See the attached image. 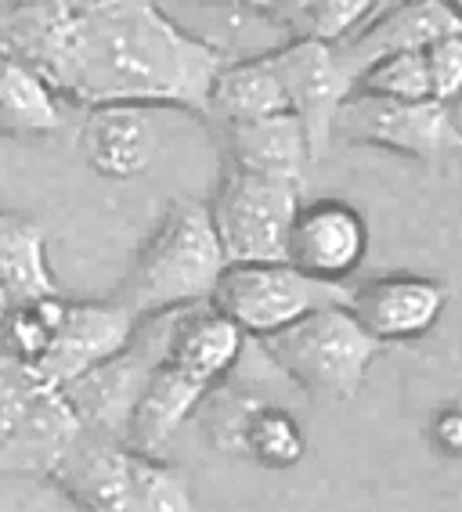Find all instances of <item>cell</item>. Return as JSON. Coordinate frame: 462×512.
I'll return each instance as SVG.
<instances>
[{
	"mask_svg": "<svg viewBox=\"0 0 462 512\" xmlns=\"http://www.w3.org/2000/svg\"><path fill=\"white\" fill-rule=\"evenodd\" d=\"M4 47L87 112L130 105L206 119L213 80L228 62L156 0H37L15 15Z\"/></svg>",
	"mask_w": 462,
	"mask_h": 512,
	"instance_id": "6da1fadb",
	"label": "cell"
},
{
	"mask_svg": "<svg viewBox=\"0 0 462 512\" xmlns=\"http://www.w3.org/2000/svg\"><path fill=\"white\" fill-rule=\"evenodd\" d=\"M224 249L199 199H174L134 253L127 278L116 285V300L134 321L163 318L195 303H210L221 282Z\"/></svg>",
	"mask_w": 462,
	"mask_h": 512,
	"instance_id": "7a4b0ae2",
	"label": "cell"
},
{
	"mask_svg": "<svg viewBox=\"0 0 462 512\" xmlns=\"http://www.w3.org/2000/svg\"><path fill=\"white\" fill-rule=\"evenodd\" d=\"M264 357L304 394L322 401H351L365 386L379 343L361 329L351 307H325L260 343Z\"/></svg>",
	"mask_w": 462,
	"mask_h": 512,
	"instance_id": "3957f363",
	"label": "cell"
},
{
	"mask_svg": "<svg viewBox=\"0 0 462 512\" xmlns=\"http://www.w3.org/2000/svg\"><path fill=\"white\" fill-rule=\"evenodd\" d=\"M351 289L296 271L286 260L275 264H228L213 289L210 307L221 311L246 339H264L286 332L289 325L318 314L325 307H347Z\"/></svg>",
	"mask_w": 462,
	"mask_h": 512,
	"instance_id": "277c9868",
	"label": "cell"
},
{
	"mask_svg": "<svg viewBox=\"0 0 462 512\" xmlns=\"http://www.w3.org/2000/svg\"><path fill=\"white\" fill-rule=\"evenodd\" d=\"M296 184L271 181V177L246 174L224 166L221 184L206 202L210 224L224 249L228 264H275L286 260V238L300 210Z\"/></svg>",
	"mask_w": 462,
	"mask_h": 512,
	"instance_id": "5b68a950",
	"label": "cell"
},
{
	"mask_svg": "<svg viewBox=\"0 0 462 512\" xmlns=\"http://www.w3.org/2000/svg\"><path fill=\"white\" fill-rule=\"evenodd\" d=\"M333 138L387 148L423 166H434L444 156L462 152V127L455 123L452 105H441L434 98L387 101L354 91L336 116Z\"/></svg>",
	"mask_w": 462,
	"mask_h": 512,
	"instance_id": "8992f818",
	"label": "cell"
},
{
	"mask_svg": "<svg viewBox=\"0 0 462 512\" xmlns=\"http://www.w3.org/2000/svg\"><path fill=\"white\" fill-rule=\"evenodd\" d=\"M167 318L170 314L138 321V329H134V336H130V343L120 354L109 357L105 365L91 368V372L80 375L76 383H69L62 390V397L69 401V408H73V415L80 419L84 430L127 444V430L130 419H134V408H138V397L145 390L156 361L163 357Z\"/></svg>",
	"mask_w": 462,
	"mask_h": 512,
	"instance_id": "52a82bcc",
	"label": "cell"
},
{
	"mask_svg": "<svg viewBox=\"0 0 462 512\" xmlns=\"http://www.w3.org/2000/svg\"><path fill=\"white\" fill-rule=\"evenodd\" d=\"M268 62L286 91L289 116L300 119L307 145H311V159L318 163L329 156L336 116L358 87V76L347 69L336 44H318L304 37H293L278 51H268Z\"/></svg>",
	"mask_w": 462,
	"mask_h": 512,
	"instance_id": "ba28073f",
	"label": "cell"
},
{
	"mask_svg": "<svg viewBox=\"0 0 462 512\" xmlns=\"http://www.w3.org/2000/svg\"><path fill=\"white\" fill-rule=\"evenodd\" d=\"M134 329H138V321L109 296L105 300H65L55 339L29 375L40 386L65 390L80 375L120 354L134 336Z\"/></svg>",
	"mask_w": 462,
	"mask_h": 512,
	"instance_id": "9c48e42d",
	"label": "cell"
},
{
	"mask_svg": "<svg viewBox=\"0 0 462 512\" xmlns=\"http://www.w3.org/2000/svg\"><path fill=\"white\" fill-rule=\"evenodd\" d=\"M365 253H369V224L351 202H300L286 238V264L318 282L347 285Z\"/></svg>",
	"mask_w": 462,
	"mask_h": 512,
	"instance_id": "30bf717a",
	"label": "cell"
},
{
	"mask_svg": "<svg viewBox=\"0 0 462 512\" xmlns=\"http://www.w3.org/2000/svg\"><path fill=\"white\" fill-rule=\"evenodd\" d=\"M347 307L379 347L412 343L437 329L448 307V285L423 275H383L351 289Z\"/></svg>",
	"mask_w": 462,
	"mask_h": 512,
	"instance_id": "8fae6325",
	"label": "cell"
},
{
	"mask_svg": "<svg viewBox=\"0 0 462 512\" xmlns=\"http://www.w3.org/2000/svg\"><path fill=\"white\" fill-rule=\"evenodd\" d=\"M80 419L73 415L62 390L33 383L19 401L11 422L0 433V473H26L47 480L51 469L80 437Z\"/></svg>",
	"mask_w": 462,
	"mask_h": 512,
	"instance_id": "7c38bea8",
	"label": "cell"
},
{
	"mask_svg": "<svg viewBox=\"0 0 462 512\" xmlns=\"http://www.w3.org/2000/svg\"><path fill=\"white\" fill-rule=\"evenodd\" d=\"M47 484L58 487L80 512H141L130 480V448L102 433L80 430Z\"/></svg>",
	"mask_w": 462,
	"mask_h": 512,
	"instance_id": "4fadbf2b",
	"label": "cell"
},
{
	"mask_svg": "<svg viewBox=\"0 0 462 512\" xmlns=\"http://www.w3.org/2000/svg\"><path fill=\"white\" fill-rule=\"evenodd\" d=\"M462 33V19L444 0H405L398 8L383 11L376 19L343 40L340 55L354 76H361L372 62L387 55H426L434 44Z\"/></svg>",
	"mask_w": 462,
	"mask_h": 512,
	"instance_id": "5bb4252c",
	"label": "cell"
},
{
	"mask_svg": "<svg viewBox=\"0 0 462 512\" xmlns=\"http://www.w3.org/2000/svg\"><path fill=\"white\" fill-rule=\"evenodd\" d=\"M246 343L250 339L242 336L221 311H213L210 303H195V307L174 311L167 318L163 361L213 394L231 375V368L239 365Z\"/></svg>",
	"mask_w": 462,
	"mask_h": 512,
	"instance_id": "9a60e30c",
	"label": "cell"
},
{
	"mask_svg": "<svg viewBox=\"0 0 462 512\" xmlns=\"http://www.w3.org/2000/svg\"><path fill=\"white\" fill-rule=\"evenodd\" d=\"M80 156L109 181H134L156 159V130L148 109L109 105L91 109L80 127Z\"/></svg>",
	"mask_w": 462,
	"mask_h": 512,
	"instance_id": "2e32d148",
	"label": "cell"
},
{
	"mask_svg": "<svg viewBox=\"0 0 462 512\" xmlns=\"http://www.w3.org/2000/svg\"><path fill=\"white\" fill-rule=\"evenodd\" d=\"M224 156H228L224 166L296 184V188H304L307 166L315 163L300 119L289 116V112L286 116L257 119V123L224 127Z\"/></svg>",
	"mask_w": 462,
	"mask_h": 512,
	"instance_id": "e0dca14e",
	"label": "cell"
},
{
	"mask_svg": "<svg viewBox=\"0 0 462 512\" xmlns=\"http://www.w3.org/2000/svg\"><path fill=\"white\" fill-rule=\"evenodd\" d=\"M210 397L206 386H199L195 379H188L185 372H177L174 365H167L163 357L156 361L152 375H148L145 390L138 397L134 419L127 430V448L138 455L163 458L167 444L177 437V430L199 412V404Z\"/></svg>",
	"mask_w": 462,
	"mask_h": 512,
	"instance_id": "ac0fdd59",
	"label": "cell"
},
{
	"mask_svg": "<svg viewBox=\"0 0 462 512\" xmlns=\"http://www.w3.org/2000/svg\"><path fill=\"white\" fill-rule=\"evenodd\" d=\"M62 123V98L51 83L0 44V138H47Z\"/></svg>",
	"mask_w": 462,
	"mask_h": 512,
	"instance_id": "d6986e66",
	"label": "cell"
},
{
	"mask_svg": "<svg viewBox=\"0 0 462 512\" xmlns=\"http://www.w3.org/2000/svg\"><path fill=\"white\" fill-rule=\"evenodd\" d=\"M289 101L268 55L242 58V62H224V69L213 80L210 91V116L221 119L224 127L239 123H257V119L286 116Z\"/></svg>",
	"mask_w": 462,
	"mask_h": 512,
	"instance_id": "ffe728a7",
	"label": "cell"
},
{
	"mask_svg": "<svg viewBox=\"0 0 462 512\" xmlns=\"http://www.w3.org/2000/svg\"><path fill=\"white\" fill-rule=\"evenodd\" d=\"M47 267V235L26 213H0V296L8 303L58 296Z\"/></svg>",
	"mask_w": 462,
	"mask_h": 512,
	"instance_id": "44dd1931",
	"label": "cell"
},
{
	"mask_svg": "<svg viewBox=\"0 0 462 512\" xmlns=\"http://www.w3.org/2000/svg\"><path fill=\"white\" fill-rule=\"evenodd\" d=\"M130 480H134L141 512H199L185 473L170 466L167 458L130 451Z\"/></svg>",
	"mask_w": 462,
	"mask_h": 512,
	"instance_id": "7402d4cb",
	"label": "cell"
},
{
	"mask_svg": "<svg viewBox=\"0 0 462 512\" xmlns=\"http://www.w3.org/2000/svg\"><path fill=\"white\" fill-rule=\"evenodd\" d=\"M358 94L387 101H426L430 98V69L426 55H387L358 76Z\"/></svg>",
	"mask_w": 462,
	"mask_h": 512,
	"instance_id": "603a6c76",
	"label": "cell"
},
{
	"mask_svg": "<svg viewBox=\"0 0 462 512\" xmlns=\"http://www.w3.org/2000/svg\"><path fill=\"white\" fill-rule=\"evenodd\" d=\"M376 15V0H315L296 19L293 33L318 44H343Z\"/></svg>",
	"mask_w": 462,
	"mask_h": 512,
	"instance_id": "cb8c5ba5",
	"label": "cell"
},
{
	"mask_svg": "<svg viewBox=\"0 0 462 512\" xmlns=\"http://www.w3.org/2000/svg\"><path fill=\"white\" fill-rule=\"evenodd\" d=\"M426 69H430V98L441 105H455L462 98V33L430 47Z\"/></svg>",
	"mask_w": 462,
	"mask_h": 512,
	"instance_id": "d4e9b609",
	"label": "cell"
},
{
	"mask_svg": "<svg viewBox=\"0 0 462 512\" xmlns=\"http://www.w3.org/2000/svg\"><path fill=\"white\" fill-rule=\"evenodd\" d=\"M430 440L434 448L448 458H462V408L459 404H448L430 419Z\"/></svg>",
	"mask_w": 462,
	"mask_h": 512,
	"instance_id": "484cf974",
	"label": "cell"
},
{
	"mask_svg": "<svg viewBox=\"0 0 462 512\" xmlns=\"http://www.w3.org/2000/svg\"><path fill=\"white\" fill-rule=\"evenodd\" d=\"M311 4H315V0H271L268 19H275V22H282V26L293 29L296 19H300V15H304Z\"/></svg>",
	"mask_w": 462,
	"mask_h": 512,
	"instance_id": "4316f807",
	"label": "cell"
},
{
	"mask_svg": "<svg viewBox=\"0 0 462 512\" xmlns=\"http://www.w3.org/2000/svg\"><path fill=\"white\" fill-rule=\"evenodd\" d=\"M235 4H242V8L257 11V15H268V11H271V0H235Z\"/></svg>",
	"mask_w": 462,
	"mask_h": 512,
	"instance_id": "83f0119b",
	"label": "cell"
},
{
	"mask_svg": "<svg viewBox=\"0 0 462 512\" xmlns=\"http://www.w3.org/2000/svg\"><path fill=\"white\" fill-rule=\"evenodd\" d=\"M398 4H405V0H376V15H383V11H390V8H398ZM372 15V19H376Z\"/></svg>",
	"mask_w": 462,
	"mask_h": 512,
	"instance_id": "f1b7e54d",
	"label": "cell"
},
{
	"mask_svg": "<svg viewBox=\"0 0 462 512\" xmlns=\"http://www.w3.org/2000/svg\"><path fill=\"white\" fill-rule=\"evenodd\" d=\"M444 4H448V8H452L455 15H459V19H462V0H444Z\"/></svg>",
	"mask_w": 462,
	"mask_h": 512,
	"instance_id": "f546056e",
	"label": "cell"
}]
</instances>
